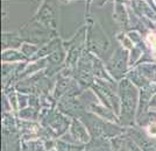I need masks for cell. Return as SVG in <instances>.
Instances as JSON below:
<instances>
[{
  "label": "cell",
  "instance_id": "6da1fadb",
  "mask_svg": "<svg viewBox=\"0 0 156 151\" xmlns=\"http://www.w3.org/2000/svg\"><path fill=\"white\" fill-rule=\"evenodd\" d=\"M147 41H148V43H149V46H150V50H151V55H153V57L156 58V35L154 33L148 34V36H147Z\"/></svg>",
  "mask_w": 156,
  "mask_h": 151
},
{
  "label": "cell",
  "instance_id": "7a4b0ae2",
  "mask_svg": "<svg viewBox=\"0 0 156 151\" xmlns=\"http://www.w3.org/2000/svg\"><path fill=\"white\" fill-rule=\"evenodd\" d=\"M147 132H148V135L151 136V137H156V123L150 125L149 127L147 128Z\"/></svg>",
  "mask_w": 156,
  "mask_h": 151
}]
</instances>
